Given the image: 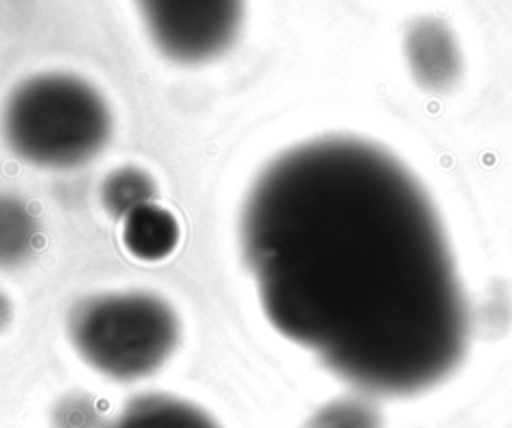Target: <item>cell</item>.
I'll use <instances>...</instances> for the list:
<instances>
[{"label":"cell","mask_w":512,"mask_h":428,"mask_svg":"<svg viewBox=\"0 0 512 428\" xmlns=\"http://www.w3.org/2000/svg\"><path fill=\"white\" fill-rule=\"evenodd\" d=\"M156 46L180 64L224 52L240 24V0H140Z\"/></svg>","instance_id":"obj_4"},{"label":"cell","mask_w":512,"mask_h":428,"mask_svg":"<svg viewBox=\"0 0 512 428\" xmlns=\"http://www.w3.org/2000/svg\"><path fill=\"white\" fill-rule=\"evenodd\" d=\"M154 196V178L138 166H120L112 170L100 184L102 208L118 220H122L132 210L154 202Z\"/></svg>","instance_id":"obj_9"},{"label":"cell","mask_w":512,"mask_h":428,"mask_svg":"<svg viewBox=\"0 0 512 428\" xmlns=\"http://www.w3.org/2000/svg\"><path fill=\"white\" fill-rule=\"evenodd\" d=\"M406 64L414 82L434 94L454 88L464 70L462 54L450 30L434 20L412 26L406 36Z\"/></svg>","instance_id":"obj_5"},{"label":"cell","mask_w":512,"mask_h":428,"mask_svg":"<svg viewBox=\"0 0 512 428\" xmlns=\"http://www.w3.org/2000/svg\"><path fill=\"white\" fill-rule=\"evenodd\" d=\"M38 222L28 204L14 194H0V266L24 262L36 246Z\"/></svg>","instance_id":"obj_8"},{"label":"cell","mask_w":512,"mask_h":428,"mask_svg":"<svg viewBox=\"0 0 512 428\" xmlns=\"http://www.w3.org/2000/svg\"><path fill=\"white\" fill-rule=\"evenodd\" d=\"M268 322L342 382L414 396L464 360L470 312L444 222L384 146L330 134L276 156L240 216Z\"/></svg>","instance_id":"obj_1"},{"label":"cell","mask_w":512,"mask_h":428,"mask_svg":"<svg viewBox=\"0 0 512 428\" xmlns=\"http://www.w3.org/2000/svg\"><path fill=\"white\" fill-rule=\"evenodd\" d=\"M68 336L82 360L100 374L138 380L172 356L180 340V320L152 292H106L84 298L70 310Z\"/></svg>","instance_id":"obj_3"},{"label":"cell","mask_w":512,"mask_h":428,"mask_svg":"<svg viewBox=\"0 0 512 428\" xmlns=\"http://www.w3.org/2000/svg\"><path fill=\"white\" fill-rule=\"evenodd\" d=\"M122 244L128 254L142 262L168 258L180 242L176 216L156 202H148L122 218Z\"/></svg>","instance_id":"obj_6"},{"label":"cell","mask_w":512,"mask_h":428,"mask_svg":"<svg viewBox=\"0 0 512 428\" xmlns=\"http://www.w3.org/2000/svg\"><path fill=\"white\" fill-rule=\"evenodd\" d=\"M110 428H218V424L192 402L150 394L130 402Z\"/></svg>","instance_id":"obj_7"},{"label":"cell","mask_w":512,"mask_h":428,"mask_svg":"<svg viewBox=\"0 0 512 428\" xmlns=\"http://www.w3.org/2000/svg\"><path fill=\"white\" fill-rule=\"evenodd\" d=\"M10 150L38 168H76L102 152L112 136V112L90 82L44 72L18 84L2 112Z\"/></svg>","instance_id":"obj_2"},{"label":"cell","mask_w":512,"mask_h":428,"mask_svg":"<svg viewBox=\"0 0 512 428\" xmlns=\"http://www.w3.org/2000/svg\"><path fill=\"white\" fill-rule=\"evenodd\" d=\"M12 320V304H10V298L0 292V332L10 324Z\"/></svg>","instance_id":"obj_10"}]
</instances>
